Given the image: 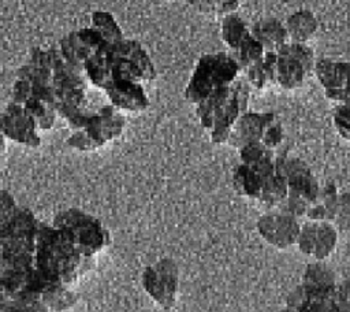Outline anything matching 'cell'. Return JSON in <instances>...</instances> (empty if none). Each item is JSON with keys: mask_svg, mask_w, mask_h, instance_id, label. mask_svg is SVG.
Here are the masks:
<instances>
[{"mask_svg": "<svg viewBox=\"0 0 350 312\" xmlns=\"http://www.w3.org/2000/svg\"><path fill=\"white\" fill-rule=\"evenodd\" d=\"M94 265L93 257L83 256L66 233L40 222L36 235V278L45 293L68 287Z\"/></svg>", "mask_w": 350, "mask_h": 312, "instance_id": "cell-1", "label": "cell"}, {"mask_svg": "<svg viewBox=\"0 0 350 312\" xmlns=\"http://www.w3.org/2000/svg\"><path fill=\"white\" fill-rule=\"evenodd\" d=\"M239 75L237 63L227 52L204 53L189 78L183 96L190 104L197 105L213 90L230 86Z\"/></svg>", "mask_w": 350, "mask_h": 312, "instance_id": "cell-2", "label": "cell"}, {"mask_svg": "<svg viewBox=\"0 0 350 312\" xmlns=\"http://www.w3.org/2000/svg\"><path fill=\"white\" fill-rule=\"evenodd\" d=\"M276 159L287 181V197L279 209L297 219L305 218L309 207L317 198L321 185L302 159L290 157L286 152H278Z\"/></svg>", "mask_w": 350, "mask_h": 312, "instance_id": "cell-3", "label": "cell"}, {"mask_svg": "<svg viewBox=\"0 0 350 312\" xmlns=\"http://www.w3.org/2000/svg\"><path fill=\"white\" fill-rule=\"evenodd\" d=\"M124 115L109 103L92 111L83 127L71 133L67 145L79 152H94L119 138L124 130Z\"/></svg>", "mask_w": 350, "mask_h": 312, "instance_id": "cell-4", "label": "cell"}, {"mask_svg": "<svg viewBox=\"0 0 350 312\" xmlns=\"http://www.w3.org/2000/svg\"><path fill=\"white\" fill-rule=\"evenodd\" d=\"M53 226L63 230L75 248L86 257L94 259L109 244V234L101 222L77 208L59 212L53 219Z\"/></svg>", "mask_w": 350, "mask_h": 312, "instance_id": "cell-5", "label": "cell"}, {"mask_svg": "<svg viewBox=\"0 0 350 312\" xmlns=\"http://www.w3.org/2000/svg\"><path fill=\"white\" fill-rule=\"evenodd\" d=\"M154 78L156 67L139 41L124 37L113 45L111 82L124 79L145 85Z\"/></svg>", "mask_w": 350, "mask_h": 312, "instance_id": "cell-6", "label": "cell"}, {"mask_svg": "<svg viewBox=\"0 0 350 312\" xmlns=\"http://www.w3.org/2000/svg\"><path fill=\"white\" fill-rule=\"evenodd\" d=\"M314 51L309 44L287 42L276 52L275 86L283 90H297L313 74Z\"/></svg>", "mask_w": 350, "mask_h": 312, "instance_id": "cell-7", "label": "cell"}, {"mask_svg": "<svg viewBox=\"0 0 350 312\" xmlns=\"http://www.w3.org/2000/svg\"><path fill=\"white\" fill-rule=\"evenodd\" d=\"M250 90V86L242 75L231 83L230 96L216 114L212 129L209 130L213 144H227L234 125L247 111Z\"/></svg>", "mask_w": 350, "mask_h": 312, "instance_id": "cell-8", "label": "cell"}, {"mask_svg": "<svg viewBox=\"0 0 350 312\" xmlns=\"http://www.w3.org/2000/svg\"><path fill=\"white\" fill-rule=\"evenodd\" d=\"M142 285L146 293L163 308H172L176 301L179 274L174 260L164 257L145 268Z\"/></svg>", "mask_w": 350, "mask_h": 312, "instance_id": "cell-9", "label": "cell"}, {"mask_svg": "<svg viewBox=\"0 0 350 312\" xmlns=\"http://www.w3.org/2000/svg\"><path fill=\"white\" fill-rule=\"evenodd\" d=\"M313 75L323 88L327 100L334 104L345 103L350 99V63L329 57L317 59Z\"/></svg>", "mask_w": 350, "mask_h": 312, "instance_id": "cell-10", "label": "cell"}, {"mask_svg": "<svg viewBox=\"0 0 350 312\" xmlns=\"http://www.w3.org/2000/svg\"><path fill=\"white\" fill-rule=\"evenodd\" d=\"M338 242L336 227L325 220H306L301 224L297 239L298 249L316 260H324L334 253Z\"/></svg>", "mask_w": 350, "mask_h": 312, "instance_id": "cell-11", "label": "cell"}, {"mask_svg": "<svg viewBox=\"0 0 350 312\" xmlns=\"http://www.w3.org/2000/svg\"><path fill=\"white\" fill-rule=\"evenodd\" d=\"M0 127L5 138L27 148L41 145L40 130L22 104L11 101L0 112Z\"/></svg>", "mask_w": 350, "mask_h": 312, "instance_id": "cell-12", "label": "cell"}, {"mask_svg": "<svg viewBox=\"0 0 350 312\" xmlns=\"http://www.w3.org/2000/svg\"><path fill=\"white\" fill-rule=\"evenodd\" d=\"M299 230V219L280 209L267 212L257 220V231L262 239L278 249H286L295 245Z\"/></svg>", "mask_w": 350, "mask_h": 312, "instance_id": "cell-13", "label": "cell"}, {"mask_svg": "<svg viewBox=\"0 0 350 312\" xmlns=\"http://www.w3.org/2000/svg\"><path fill=\"white\" fill-rule=\"evenodd\" d=\"M104 42L107 41L98 34V31H96L92 26H86L67 33L56 45L67 63L78 70H82L85 62Z\"/></svg>", "mask_w": 350, "mask_h": 312, "instance_id": "cell-14", "label": "cell"}, {"mask_svg": "<svg viewBox=\"0 0 350 312\" xmlns=\"http://www.w3.org/2000/svg\"><path fill=\"white\" fill-rule=\"evenodd\" d=\"M108 103L122 114H139L149 107V97L142 83L118 79L104 90Z\"/></svg>", "mask_w": 350, "mask_h": 312, "instance_id": "cell-15", "label": "cell"}, {"mask_svg": "<svg viewBox=\"0 0 350 312\" xmlns=\"http://www.w3.org/2000/svg\"><path fill=\"white\" fill-rule=\"evenodd\" d=\"M276 119L278 116L273 112L246 111L234 125L227 144L238 151L246 144L261 142L267 129Z\"/></svg>", "mask_w": 350, "mask_h": 312, "instance_id": "cell-16", "label": "cell"}, {"mask_svg": "<svg viewBox=\"0 0 350 312\" xmlns=\"http://www.w3.org/2000/svg\"><path fill=\"white\" fill-rule=\"evenodd\" d=\"M253 38L265 52H278L288 41L284 22L278 18H262L250 26Z\"/></svg>", "mask_w": 350, "mask_h": 312, "instance_id": "cell-17", "label": "cell"}, {"mask_svg": "<svg viewBox=\"0 0 350 312\" xmlns=\"http://www.w3.org/2000/svg\"><path fill=\"white\" fill-rule=\"evenodd\" d=\"M290 42L309 44L317 34L319 21L309 10H297L284 21Z\"/></svg>", "mask_w": 350, "mask_h": 312, "instance_id": "cell-18", "label": "cell"}, {"mask_svg": "<svg viewBox=\"0 0 350 312\" xmlns=\"http://www.w3.org/2000/svg\"><path fill=\"white\" fill-rule=\"evenodd\" d=\"M338 197L339 190L335 182H327L320 187L319 196L314 200V203L309 207L305 218L308 220H325L332 223L338 205Z\"/></svg>", "mask_w": 350, "mask_h": 312, "instance_id": "cell-19", "label": "cell"}, {"mask_svg": "<svg viewBox=\"0 0 350 312\" xmlns=\"http://www.w3.org/2000/svg\"><path fill=\"white\" fill-rule=\"evenodd\" d=\"M275 62L276 52H265L257 63L242 74L250 89L264 90L275 85Z\"/></svg>", "mask_w": 350, "mask_h": 312, "instance_id": "cell-20", "label": "cell"}, {"mask_svg": "<svg viewBox=\"0 0 350 312\" xmlns=\"http://www.w3.org/2000/svg\"><path fill=\"white\" fill-rule=\"evenodd\" d=\"M265 179L254 168L239 163L232 174V186L238 194L258 201Z\"/></svg>", "mask_w": 350, "mask_h": 312, "instance_id": "cell-21", "label": "cell"}, {"mask_svg": "<svg viewBox=\"0 0 350 312\" xmlns=\"http://www.w3.org/2000/svg\"><path fill=\"white\" fill-rule=\"evenodd\" d=\"M286 197H287V181L276 159V171L264 181L258 203H261L268 208H279L284 203Z\"/></svg>", "mask_w": 350, "mask_h": 312, "instance_id": "cell-22", "label": "cell"}, {"mask_svg": "<svg viewBox=\"0 0 350 312\" xmlns=\"http://www.w3.org/2000/svg\"><path fill=\"white\" fill-rule=\"evenodd\" d=\"M227 53L237 63L241 75L254 63H257L265 53L262 47L253 38L252 33L243 38L239 44H237L232 49L227 51Z\"/></svg>", "mask_w": 350, "mask_h": 312, "instance_id": "cell-23", "label": "cell"}, {"mask_svg": "<svg viewBox=\"0 0 350 312\" xmlns=\"http://www.w3.org/2000/svg\"><path fill=\"white\" fill-rule=\"evenodd\" d=\"M22 105L40 131H48L55 126L57 112L52 101L45 99H29Z\"/></svg>", "mask_w": 350, "mask_h": 312, "instance_id": "cell-24", "label": "cell"}, {"mask_svg": "<svg viewBox=\"0 0 350 312\" xmlns=\"http://www.w3.org/2000/svg\"><path fill=\"white\" fill-rule=\"evenodd\" d=\"M107 42H118L124 38L115 16L108 11H94L90 16V25Z\"/></svg>", "mask_w": 350, "mask_h": 312, "instance_id": "cell-25", "label": "cell"}, {"mask_svg": "<svg viewBox=\"0 0 350 312\" xmlns=\"http://www.w3.org/2000/svg\"><path fill=\"white\" fill-rule=\"evenodd\" d=\"M197 12L209 16H226L237 12L241 0H186Z\"/></svg>", "mask_w": 350, "mask_h": 312, "instance_id": "cell-26", "label": "cell"}, {"mask_svg": "<svg viewBox=\"0 0 350 312\" xmlns=\"http://www.w3.org/2000/svg\"><path fill=\"white\" fill-rule=\"evenodd\" d=\"M332 224L336 227L338 231L350 230V189L346 192H339Z\"/></svg>", "mask_w": 350, "mask_h": 312, "instance_id": "cell-27", "label": "cell"}, {"mask_svg": "<svg viewBox=\"0 0 350 312\" xmlns=\"http://www.w3.org/2000/svg\"><path fill=\"white\" fill-rule=\"evenodd\" d=\"M332 120L339 135L350 141V99L345 103L335 104Z\"/></svg>", "mask_w": 350, "mask_h": 312, "instance_id": "cell-28", "label": "cell"}, {"mask_svg": "<svg viewBox=\"0 0 350 312\" xmlns=\"http://www.w3.org/2000/svg\"><path fill=\"white\" fill-rule=\"evenodd\" d=\"M329 312H350V308L343 307L342 304H339L338 300H336V297H335V305H334V308H332Z\"/></svg>", "mask_w": 350, "mask_h": 312, "instance_id": "cell-29", "label": "cell"}, {"mask_svg": "<svg viewBox=\"0 0 350 312\" xmlns=\"http://www.w3.org/2000/svg\"><path fill=\"white\" fill-rule=\"evenodd\" d=\"M4 151H5V137H4L3 131H1V127H0V159L4 155Z\"/></svg>", "mask_w": 350, "mask_h": 312, "instance_id": "cell-30", "label": "cell"}, {"mask_svg": "<svg viewBox=\"0 0 350 312\" xmlns=\"http://www.w3.org/2000/svg\"><path fill=\"white\" fill-rule=\"evenodd\" d=\"M167 1H176V0H167Z\"/></svg>", "mask_w": 350, "mask_h": 312, "instance_id": "cell-31", "label": "cell"}, {"mask_svg": "<svg viewBox=\"0 0 350 312\" xmlns=\"http://www.w3.org/2000/svg\"><path fill=\"white\" fill-rule=\"evenodd\" d=\"M349 183H350V179H349Z\"/></svg>", "mask_w": 350, "mask_h": 312, "instance_id": "cell-32", "label": "cell"}, {"mask_svg": "<svg viewBox=\"0 0 350 312\" xmlns=\"http://www.w3.org/2000/svg\"><path fill=\"white\" fill-rule=\"evenodd\" d=\"M0 312H1V311H0Z\"/></svg>", "mask_w": 350, "mask_h": 312, "instance_id": "cell-33", "label": "cell"}]
</instances>
